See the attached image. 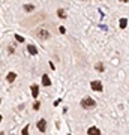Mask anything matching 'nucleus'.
Instances as JSON below:
<instances>
[{
    "label": "nucleus",
    "instance_id": "nucleus-1",
    "mask_svg": "<svg viewBox=\"0 0 129 135\" xmlns=\"http://www.w3.org/2000/svg\"><path fill=\"white\" fill-rule=\"evenodd\" d=\"M80 104H81V107L84 108V110H93V108L96 107V101L93 99V98H90V96L83 98Z\"/></svg>",
    "mask_w": 129,
    "mask_h": 135
},
{
    "label": "nucleus",
    "instance_id": "nucleus-2",
    "mask_svg": "<svg viewBox=\"0 0 129 135\" xmlns=\"http://www.w3.org/2000/svg\"><path fill=\"white\" fill-rule=\"evenodd\" d=\"M90 87H92V90H93V92H98V93L104 90V86H102V83L98 81V80L92 81V83H90Z\"/></svg>",
    "mask_w": 129,
    "mask_h": 135
},
{
    "label": "nucleus",
    "instance_id": "nucleus-3",
    "mask_svg": "<svg viewBox=\"0 0 129 135\" xmlns=\"http://www.w3.org/2000/svg\"><path fill=\"white\" fill-rule=\"evenodd\" d=\"M36 36H38L39 39H42V41H47V39L50 38V32H48L47 29H39L38 32H36Z\"/></svg>",
    "mask_w": 129,
    "mask_h": 135
},
{
    "label": "nucleus",
    "instance_id": "nucleus-4",
    "mask_svg": "<svg viewBox=\"0 0 129 135\" xmlns=\"http://www.w3.org/2000/svg\"><path fill=\"white\" fill-rule=\"evenodd\" d=\"M36 126H38L39 132H45V131H47V122H45V119H39Z\"/></svg>",
    "mask_w": 129,
    "mask_h": 135
},
{
    "label": "nucleus",
    "instance_id": "nucleus-5",
    "mask_svg": "<svg viewBox=\"0 0 129 135\" xmlns=\"http://www.w3.org/2000/svg\"><path fill=\"white\" fill-rule=\"evenodd\" d=\"M27 53L30 54V56H38V48H36V45H33V44H29L27 45Z\"/></svg>",
    "mask_w": 129,
    "mask_h": 135
},
{
    "label": "nucleus",
    "instance_id": "nucleus-6",
    "mask_svg": "<svg viewBox=\"0 0 129 135\" xmlns=\"http://www.w3.org/2000/svg\"><path fill=\"white\" fill-rule=\"evenodd\" d=\"M30 90H32V96L36 99V98L39 96V86L38 84H32V86H30Z\"/></svg>",
    "mask_w": 129,
    "mask_h": 135
},
{
    "label": "nucleus",
    "instance_id": "nucleus-7",
    "mask_svg": "<svg viewBox=\"0 0 129 135\" xmlns=\"http://www.w3.org/2000/svg\"><path fill=\"white\" fill-rule=\"evenodd\" d=\"M87 134L89 135H101V131H99V128H96V126H90V128L87 129Z\"/></svg>",
    "mask_w": 129,
    "mask_h": 135
},
{
    "label": "nucleus",
    "instance_id": "nucleus-8",
    "mask_svg": "<svg viewBox=\"0 0 129 135\" xmlns=\"http://www.w3.org/2000/svg\"><path fill=\"white\" fill-rule=\"evenodd\" d=\"M42 86L44 87H50L51 86V80H50V77H48L47 74H44L42 75Z\"/></svg>",
    "mask_w": 129,
    "mask_h": 135
},
{
    "label": "nucleus",
    "instance_id": "nucleus-9",
    "mask_svg": "<svg viewBox=\"0 0 129 135\" xmlns=\"http://www.w3.org/2000/svg\"><path fill=\"white\" fill-rule=\"evenodd\" d=\"M15 80H17V74L15 72H9L8 75H6V81L8 83H14Z\"/></svg>",
    "mask_w": 129,
    "mask_h": 135
},
{
    "label": "nucleus",
    "instance_id": "nucleus-10",
    "mask_svg": "<svg viewBox=\"0 0 129 135\" xmlns=\"http://www.w3.org/2000/svg\"><path fill=\"white\" fill-rule=\"evenodd\" d=\"M57 17H59V18H62V20H66V17H68L66 11L62 9V8H60V9H57Z\"/></svg>",
    "mask_w": 129,
    "mask_h": 135
},
{
    "label": "nucleus",
    "instance_id": "nucleus-11",
    "mask_svg": "<svg viewBox=\"0 0 129 135\" xmlns=\"http://www.w3.org/2000/svg\"><path fill=\"white\" fill-rule=\"evenodd\" d=\"M120 29H126V26H128V20L126 18H120Z\"/></svg>",
    "mask_w": 129,
    "mask_h": 135
},
{
    "label": "nucleus",
    "instance_id": "nucleus-12",
    "mask_svg": "<svg viewBox=\"0 0 129 135\" xmlns=\"http://www.w3.org/2000/svg\"><path fill=\"white\" fill-rule=\"evenodd\" d=\"M24 11L26 12H32V11H35V6L33 5H24Z\"/></svg>",
    "mask_w": 129,
    "mask_h": 135
},
{
    "label": "nucleus",
    "instance_id": "nucleus-13",
    "mask_svg": "<svg viewBox=\"0 0 129 135\" xmlns=\"http://www.w3.org/2000/svg\"><path fill=\"white\" fill-rule=\"evenodd\" d=\"M96 71H99V72H104V71H105L104 65H102V63H96Z\"/></svg>",
    "mask_w": 129,
    "mask_h": 135
},
{
    "label": "nucleus",
    "instance_id": "nucleus-14",
    "mask_svg": "<svg viewBox=\"0 0 129 135\" xmlns=\"http://www.w3.org/2000/svg\"><path fill=\"white\" fill-rule=\"evenodd\" d=\"M21 135H29V125L23 128V131H21Z\"/></svg>",
    "mask_w": 129,
    "mask_h": 135
},
{
    "label": "nucleus",
    "instance_id": "nucleus-15",
    "mask_svg": "<svg viewBox=\"0 0 129 135\" xmlns=\"http://www.w3.org/2000/svg\"><path fill=\"white\" fill-rule=\"evenodd\" d=\"M39 108H41V102H39V101H36V102L33 104V110H35V111H38Z\"/></svg>",
    "mask_w": 129,
    "mask_h": 135
},
{
    "label": "nucleus",
    "instance_id": "nucleus-16",
    "mask_svg": "<svg viewBox=\"0 0 129 135\" xmlns=\"http://www.w3.org/2000/svg\"><path fill=\"white\" fill-rule=\"evenodd\" d=\"M15 41H17V42H24V38L20 36V35H15Z\"/></svg>",
    "mask_w": 129,
    "mask_h": 135
},
{
    "label": "nucleus",
    "instance_id": "nucleus-17",
    "mask_svg": "<svg viewBox=\"0 0 129 135\" xmlns=\"http://www.w3.org/2000/svg\"><path fill=\"white\" fill-rule=\"evenodd\" d=\"M59 32H60L62 35H65V33H66V29H65L63 26H60V27H59Z\"/></svg>",
    "mask_w": 129,
    "mask_h": 135
},
{
    "label": "nucleus",
    "instance_id": "nucleus-18",
    "mask_svg": "<svg viewBox=\"0 0 129 135\" xmlns=\"http://www.w3.org/2000/svg\"><path fill=\"white\" fill-rule=\"evenodd\" d=\"M120 2H123V3H128V0H120Z\"/></svg>",
    "mask_w": 129,
    "mask_h": 135
},
{
    "label": "nucleus",
    "instance_id": "nucleus-19",
    "mask_svg": "<svg viewBox=\"0 0 129 135\" xmlns=\"http://www.w3.org/2000/svg\"><path fill=\"white\" fill-rule=\"evenodd\" d=\"M2 119H3V117H2V114H0V122H2Z\"/></svg>",
    "mask_w": 129,
    "mask_h": 135
},
{
    "label": "nucleus",
    "instance_id": "nucleus-20",
    "mask_svg": "<svg viewBox=\"0 0 129 135\" xmlns=\"http://www.w3.org/2000/svg\"><path fill=\"white\" fill-rule=\"evenodd\" d=\"M0 104H2V99H0Z\"/></svg>",
    "mask_w": 129,
    "mask_h": 135
}]
</instances>
